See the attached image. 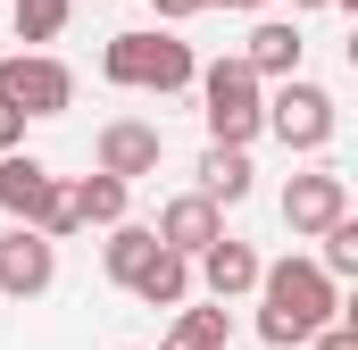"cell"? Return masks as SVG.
I'll use <instances>...</instances> for the list:
<instances>
[{"label":"cell","instance_id":"cell-19","mask_svg":"<svg viewBox=\"0 0 358 350\" xmlns=\"http://www.w3.org/2000/svg\"><path fill=\"white\" fill-rule=\"evenodd\" d=\"M142 59H150V34H108V50H100V76L117 92H142Z\"/></svg>","mask_w":358,"mask_h":350},{"label":"cell","instance_id":"cell-9","mask_svg":"<svg viewBox=\"0 0 358 350\" xmlns=\"http://www.w3.org/2000/svg\"><path fill=\"white\" fill-rule=\"evenodd\" d=\"M259 267H267V259H259L250 242H234V234H217V242H208V251L192 259V284H200V292H208L217 309H234L242 292H259Z\"/></svg>","mask_w":358,"mask_h":350},{"label":"cell","instance_id":"cell-4","mask_svg":"<svg viewBox=\"0 0 358 350\" xmlns=\"http://www.w3.org/2000/svg\"><path fill=\"white\" fill-rule=\"evenodd\" d=\"M0 100L17 117H67L76 108V67L50 50H8L0 59Z\"/></svg>","mask_w":358,"mask_h":350},{"label":"cell","instance_id":"cell-7","mask_svg":"<svg viewBox=\"0 0 358 350\" xmlns=\"http://www.w3.org/2000/svg\"><path fill=\"white\" fill-rule=\"evenodd\" d=\"M342 217H350V183L334 167H308V175L283 183V225H292V242H317V234L342 225Z\"/></svg>","mask_w":358,"mask_h":350},{"label":"cell","instance_id":"cell-8","mask_svg":"<svg viewBox=\"0 0 358 350\" xmlns=\"http://www.w3.org/2000/svg\"><path fill=\"white\" fill-rule=\"evenodd\" d=\"M59 284V242H42L34 225L0 234V300H42Z\"/></svg>","mask_w":358,"mask_h":350},{"label":"cell","instance_id":"cell-12","mask_svg":"<svg viewBox=\"0 0 358 350\" xmlns=\"http://www.w3.org/2000/svg\"><path fill=\"white\" fill-rule=\"evenodd\" d=\"M159 350H234V309H217V300H183Z\"/></svg>","mask_w":358,"mask_h":350},{"label":"cell","instance_id":"cell-13","mask_svg":"<svg viewBox=\"0 0 358 350\" xmlns=\"http://www.w3.org/2000/svg\"><path fill=\"white\" fill-rule=\"evenodd\" d=\"M250 150H217V142H208V150H200V183H192V192H200V200H217V209H242V200H250Z\"/></svg>","mask_w":358,"mask_h":350},{"label":"cell","instance_id":"cell-3","mask_svg":"<svg viewBox=\"0 0 358 350\" xmlns=\"http://www.w3.org/2000/svg\"><path fill=\"white\" fill-rule=\"evenodd\" d=\"M0 217H8V225H34L42 242H67V234H76L67 183L42 167L34 150H8V159H0Z\"/></svg>","mask_w":358,"mask_h":350},{"label":"cell","instance_id":"cell-1","mask_svg":"<svg viewBox=\"0 0 358 350\" xmlns=\"http://www.w3.org/2000/svg\"><path fill=\"white\" fill-rule=\"evenodd\" d=\"M325 326H342V284L317 259L259 267V342L267 350H308Z\"/></svg>","mask_w":358,"mask_h":350},{"label":"cell","instance_id":"cell-10","mask_svg":"<svg viewBox=\"0 0 358 350\" xmlns=\"http://www.w3.org/2000/svg\"><path fill=\"white\" fill-rule=\"evenodd\" d=\"M150 234H159V251H176V259H200V251L225 234V209H217V200H200V192H176V200L159 209V225H150Z\"/></svg>","mask_w":358,"mask_h":350},{"label":"cell","instance_id":"cell-24","mask_svg":"<svg viewBox=\"0 0 358 350\" xmlns=\"http://www.w3.org/2000/svg\"><path fill=\"white\" fill-rule=\"evenodd\" d=\"M308 8H334V0H292V17H308Z\"/></svg>","mask_w":358,"mask_h":350},{"label":"cell","instance_id":"cell-11","mask_svg":"<svg viewBox=\"0 0 358 350\" xmlns=\"http://www.w3.org/2000/svg\"><path fill=\"white\" fill-rule=\"evenodd\" d=\"M234 59H242L259 84H292V76H300V59H308V42H300V25H283V17H259V25H250V42H242Z\"/></svg>","mask_w":358,"mask_h":350},{"label":"cell","instance_id":"cell-23","mask_svg":"<svg viewBox=\"0 0 358 350\" xmlns=\"http://www.w3.org/2000/svg\"><path fill=\"white\" fill-rule=\"evenodd\" d=\"M308 350H358V334H350V326H325V334H317Z\"/></svg>","mask_w":358,"mask_h":350},{"label":"cell","instance_id":"cell-14","mask_svg":"<svg viewBox=\"0 0 358 350\" xmlns=\"http://www.w3.org/2000/svg\"><path fill=\"white\" fill-rule=\"evenodd\" d=\"M200 84V59H192V42H176V34H159L150 25V59H142V92H192Z\"/></svg>","mask_w":358,"mask_h":350},{"label":"cell","instance_id":"cell-22","mask_svg":"<svg viewBox=\"0 0 358 350\" xmlns=\"http://www.w3.org/2000/svg\"><path fill=\"white\" fill-rule=\"evenodd\" d=\"M150 8H159V34H167V25H183V17H200V0H150Z\"/></svg>","mask_w":358,"mask_h":350},{"label":"cell","instance_id":"cell-18","mask_svg":"<svg viewBox=\"0 0 358 350\" xmlns=\"http://www.w3.org/2000/svg\"><path fill=\"white\" fill-rule=\"evenodd\" d=\"M67 17H76V0H8V25H17V42H25V50L59 42V34H67Z\"/></svg>","mask_w":358,"mask_h":350},{"label":"cell","instance_id":"cell-5","mask_svg":"<svg viewBox=\"0 0 358 350\" xmlns=\"http://www.w3.org/2000/svg\"><path fill=\"white\" fill-rule=\"evenodd\" d=\"M334 125H342V108H334V92L325 84H308V76H292V84H275L267 92V134L283 142V150H325L334 142Z\"/></svg>","mask_w":358,"mask_h":350},{"label":"cell","instance_id":"cell-20","mask_svg":"<svg viewBox=\"0 0 358 350\" xmlns=\"http://www.w3.org/2000/svg\"><path fill=\"white\" fill-rule=\"evenodd\" d=\"M317 242H325V251H317V267H325L334 284H350V275H358V217H342V225H325Z\"/></svg>","mask_w":358,"mask_h":350},{"label":"cell","instance_id":"cell-2","mask_svg":"<svg viewBox=\"0 0 358 350\" xmlns=\"http://www.w3.org/2000/svg\"><path fill=\"white\" fill-rule=\"evenodd\" d=\"M200 117H208V142L217 150H250L267 134V84L242 67V59H208L200 67Z\"/></svg>","mask_w":358,"mask_h":350},{"label":"cell","instance_id":"cell-21","mask_svg":"<svg viewBox=\"0 0 358 350\" xmlns=\"http://www.w3.org/2000/svg\"><path fill=\"white\" fill-rule=\"evenodd\" d=\"M8 150H25V117H17V108L0 100V159H8Z\"/></svg>","mask_w":358,"mask_h":350},{"label":"cell","instance_id":"cell-6","mask_svg":"<svg viewBox=\"0 0 358 350\" xmlns=\"http://www.w3.org/2000/svg\"><path fill=\"white\" fill-rule=\"evenodd\" d=\"M159 159H167V134H159L150 117H108V125L92 134V167L117 175L125 192H134L142 175H159Z\"/></svg>","mask_w":358,"mask_h":350},{"label":"cell","instance_id":"cell-17","mask_svg":"<svg viewBox=\"0 0 358 350\" xmlns=\"http://www.w3.org/2000/svg\"><path fill=\"white\" fill-rule=\"evenodd\" d=\"M150 251H159V234H150V225H134V217H125V225H108V242H100V267H108V284L125 292V284L150 267Z\"/></svg>","mask_w":358,"mask_h":350},{"label":"cell","instance_id":"cell-16","mask_svg":"<svg viewBox=\"0 0 358 350\" xmlns=\"http://www.w3.org/2000/svg\"><path fill=\"white\" fill-rule=\"evenodd\" d=\"M134 300H150V309H183L192 300V259H176V251H150V267L125 284Z\"/></svg>","mask_w":358,"mask_h":350},{"label":"cell","instance_id":"cell-25","mask_svg":"<svg viewBox=\"0 0 358 350\" xmlns=\"http://www.w3.org/2000/svg\"><path fill=\"white\" fill-rule=\"evenodd\" d=\"M117 350H142V342H117Z\"/></svg>","mask_w":358,"mask_h":350},{"label":"cell","instance_id":"cell-15","mask_svg":"<svg viewBox=\"0 0 358 350\" xmlns=\"http://www.w3.org/2000/svg\"><path fill=\"white\" fill-rule=\"evenodd\" d=\"M125 200H134V192H125L117 175H100V167L67 183V209H76V225H125Z\"/></svg>","mask_w":358,"mask_h":350}]
</instances>
